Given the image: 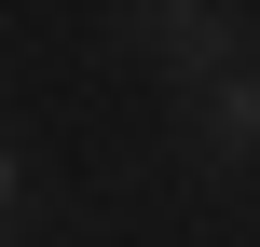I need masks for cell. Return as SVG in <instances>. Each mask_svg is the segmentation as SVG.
Instances as JSON below:
<instances>
[{
  "mask_svg": "<svg viewBox=\"0 0 260 247\" xmlns=\"http://www.w3.org/2000/svg\"><path fill=\"white\" fill-rule=\"evenodd\" d=\"M123 41H137L151 69H178L192 96L247 69V14H233V0H151V14H123Z\"/></svg>",
  "mask_w": 260,
  "mask_h": 247,
  "instance_id": "1",
  "label": "cell"
},
{
  "mask_svg": "<svg viewBox=\"0 0 260 247\" xmlns=\"http://www.w3.org/2000/svg\"><path fill=\"white\" fill-rule=\"evenodd\" d=\"M192 165H206V179H247V165H260V55L233 69V83L192 96Z\"/></svg>",
  "mask_w": 260,
  "mask_h": 247,
  "instance_id": "2",
  "label": "cell"
}]
</instances>
